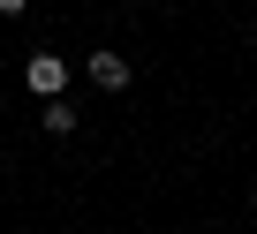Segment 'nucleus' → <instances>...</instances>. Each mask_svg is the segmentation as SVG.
I'll use <instances>...</instances> for the list:
<instances>
[{"mask_svg":"<svg viewBox=\"0 0 257 234\" xmlns=\"http://www.w3.org/2000/svg\"><path fill=\"white\" fill-rule=\"evenodd\" d=\"M91 83L98 91H128V61L121 53H91Z\"/></svg>","mask_w":257,"mask_h":234,"instance_id":"2","label":"nucleus"},{"mask_svg":"<svg viewBox=\"0 0 257 234\" xmlns=\"http://www.w3.org/2000/svg\"><path fill=\"white\" fill-rule=\"evenodd\" d=\"M38 121H46L53 136H68V129H76V113H68V98H46V113H38Z\"/></svg>","mask_w":257,"mask_h":234,"instance_id":"3","label":"nucleus"},{"mask_svg":"<svg viewBox=\"0 0 257 234\" xmlns=\"http://www.w3.org/2000/svg\"><path fill=\"white\" fill-rule=\"evenodd\" d=\"M23 76H31V91H38V98H61V91H68V61H61V53H31V68H23Z\"/></svg>","mask_w":257,"mask_h":234,"instance_id":"1","label":"nucleus"},{"mask_svg":"<svg viewBox=\"0 0 257 234\" xmlns=\"http://www.w3.org/2000/svg\"><path fill=\"white\" fill-rule=\"evenodd\" d=\"M249 219H257V189H249Z\"/></svg>","mask_w":257,"mask_h":234,"instance_id":"5","label":"nucleus"},{"mask_svg":"<svg viewBox=\"0 0 257 234\" xmlns=\"http://www.w3.org/2000/svg\"><path fill=\"white\" fill-rule=\"evenodd\" d=\"M23 8H31V0H0V16H23Z\"/></svg>","mask_w":257,"mask_h":234,"instance_id":"4","label":"nucleus"}]
</instances>
